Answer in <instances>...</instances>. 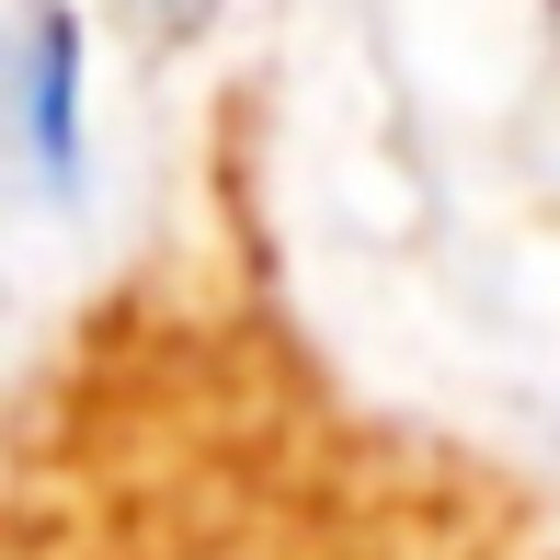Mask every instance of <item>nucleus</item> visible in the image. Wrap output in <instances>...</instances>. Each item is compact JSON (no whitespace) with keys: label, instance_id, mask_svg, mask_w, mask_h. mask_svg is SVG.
I'll return each instance as SVG.
<instances>
[{"label":"nucleus","instance_id":"f257e3e1","mask_svg":"<svg viewBox=\"0 0 560 560\" xmlns=\"http://www.w3.org/2000/svg\"><path fill=\"white\" fill-rule=\"evenodd\" d=\"M23 149H35L46 184H81V23L58 0L23 12Z\"/></svg>","mask_w":560,"mask_h":560}]
</instances>
